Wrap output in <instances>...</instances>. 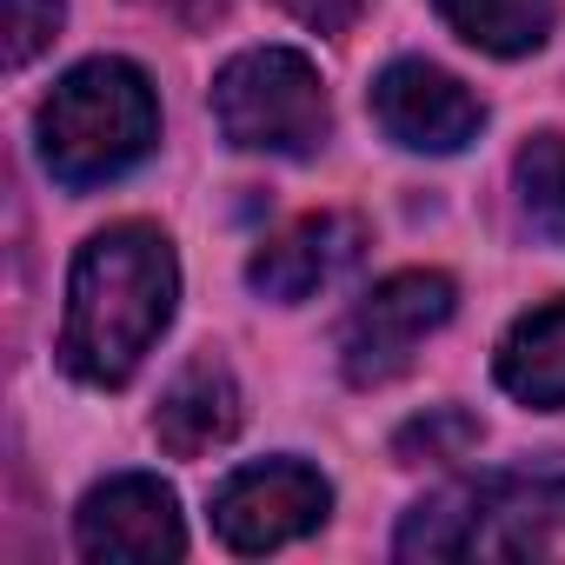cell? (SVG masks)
Here are the masks:
<instances>
[{
    "label": "cell",
    "mask_w": 565,
    "mask_h": 565,
    "mask_svg": "<svg viewBox=\"0 0 565 565\" xmlns=\"http://www.w3.org/2000/svg\"><path fill=\"white\" fill-rule=\"evenodd\" d=\"M180 307V266L160 226L120 220L74 253L61 366L81 386H127Z\"/></svg>",
    "instance_id": "1"
},
{
    "label": "cell",
    "mask_w": 565,
    "mask_h": 565,
    "mask_svg": "<svg viewBox=\"0 0 565 565\" xmlns=\"http://www.w3.org/2000/svg\"><path fill=\"white\" fill-rule=\"evenodd\" d=\"M34 140H41V167L61 186H107L127 167H140L160 140V100L153 81L134 61H81L34 114Z\"/></svg>",
    "instance_id": "2"
},
{
    "label": "cell",
    "mask_w": 565,
    "mask_h": 565,
    "mask_svg": "<svg viewBox=\"0 0 565 565\" xmlns=\"http://www.w3.org/2000/svg\"><path fill=\"white\" fill-rule=\"evenodd\" d=\"M565 532L558 472H486L419 499L399 519V558H532Z\"/></svg>",
    "instance_id": "3"
},
{
    "label": "cell",
    "mask_w": 565,
    "mask_h": 565,
    "mask_svg": "<svg viewBox=\"0 0 565 565\" xmlns=\"http://www.w3.org/2000/svg\"><path fill=\"white\" fill-rule=\"evenodd\" d=\"M213 120L239 153L307 160L327 140L333 107H327L320 67L300 47H246L213 81Z\"/></svg>",
    "instance_id": "4"
},
{
    "label": "cell",
    "mask_w": 565,
    "mask_h": 565,
    "mask_svg": "<svg viewBox=\"0 0 565 565\" xmlns=\"http://www.w3.org/2000/svg\"><path fill=\"white\" fill-rule=\"evenodd\" d=\"M452 307H459V287H452L446 273L413 266V273L380 279V287L347 313V327H340V366H347V380L353 386L399 380L413 366V353L452 320Z\"/></svg>",
    "instance_id": "5"
},
{
    "label": "cell",
    "mask_w": 565,
    "mask_h": 565,
    "mask_svg": "<svg viewBox=\"0 0 565 565\" xmlns=\"http://www.w3.org/2000/svg\"><path fill=\"white\" fill-rule=\"evenodd\" d=\"M333 512V486L307 459H259L239 466L213 492V532L233 552H279L307 532H320Z\"/></svg>",
    "instance_id": "6"
},
{
    "label": "cell",
    "mask_w": 565,
    "mask_h": 565,
    "mask_svg": "<svg viewBox=\"0 0 565 565\" xmlns=\"http://www.w3.org/2000/svg\"><path fill=\"white\" fill-rule=\"evenodd\" d=\"M74 545L94 565H160L186 552V525H180V499L167 479L153 472H120L107 486H94L74 512Z\"/></svg>",
    "instance_id": "7"
},
{
    "label": "cell",
    "mask_w": 565,
    "mask_h": 565,
    "mask_svg": "<svg viewBox=\"0 0 565 565\" xmlns=\"http://www.w3.org/2000/svg\"><path fill=\"white\" fill-rule=\"evenodd\" d=\"M373 120L406 153H459V147L479 140L486 107L446 67H433V61H393L373 81Z\"/></svg>",
    "instance_id": "8"
},
{
    "label": "cell",
    "mask_w": 565,
    "mask_h": 565,
    "mask_svg": "<svg viewBox=\"0 0 565 565\" xmlns=\"http://www.w3.org/2000/svg\"><path fill=\"white\" fill-rule=\"evenodd\" d=\"M360 246H366V226L353 213H307V220H294L279 239H266L246 259V287L259 300H273V307H300L320 287H333V279L360 259Z\"/></svg>",
    "instance_id": "9"
},
{
    "label": "cell",
    "mask_w": 565,
    "mask_h": 565,
    "mask_svg": "<svg viewBox=\"0 0 565 565\" xmlns=\"http://www.w3.org/2000/svg\"><path fill=\"white\" fill-rule=\"evenodd\" d=\"M239 433V380L220 353H193L173 386L160 393V413H153V439L173 452V459H200L213 446H226Z\"/></svg>",
    "instance_id": "10"
},
{
    "label": "cell",
    "mask_w": 565,
    "mask_h": 565,
    "mask_svg": "<svg viewBox=\"0 0 565 565\" xmlns=\"http://www.w3.org/2000/svg\"><path fill=\"white\" fill-rule=\"evenodd\" d=\"M499 386L519 406L565 413V300L512 320V333L499 340Z\"/></svg>",
    "instance_id": "11"
},
{
    "label": "cell",
    "mask_w": 565,
    "mask_h": 565,
    "mask_svg": "<svg viewBox=\"0 0 565 565\" xmlns=\"http://www.w3.org/2000/svg\"><path fill=\"white\" fill-rule=\"evenodd\" d=\"M433 8L466 47L499 54V61L539 54L552 41V0H433Z\"/></svg>",
    "instance_id": "12"
},
{
    "label": "cell",
    "mask_w": 565,
    "mask_h": 565,
    "mask_svg": "<svg viewBox=\"0 0 565 565\" xmlns=\"http://www.w3.org/2000/svg\"><path fill=\"white\" fill-rule=\"evenodd\" d=\"M512 186H519V213L545 246H565V134H539L519 147L512 160Z\"/></svg>",
    "instance_id": "13"
},
{
    "label": "cell",
    "mask_w": 565,
    "mask_h": 565,
    "mask_svg": "<svg viewBox=\"0 0 565 565\" xmlns=\"http://www.w3.org/2000/svg\"><path fill=\"white\" fill-rule=\"evenodd\" d=\"M472 446H479V419L459 413V406H433V413H419L413 426L393 433V452L406 466H419V459H466Z\"/></svg>",
    "instance_id": "14"
},
{
    "label": "cell",
    "mask_w": 565,
    "mask_h": 565,
    "mask_svg": "<svg viewBox=\"0 0 565 565\" xmlns=\"http://www.w3.org/2000/svg\"><path fill=\"white\" fill-rule=\"evenodd\" d=\"M67 8L61 0H8V67H28L41 47H54Z\"/></svg>",
    "instance_id": "15"
},
{
    "label": "cell",
    "mask_w": 565,
    "mask_h": 565,
    "mask_svg": "<svg viewBox=\"0 0 565 565\" xmlns=\"http://www.w3.org/2000/svg\"><path fill=\"white\" fill-rule=\"evenodd\" d=\"M279 8H287L294 21H307L313 34H347V28L373 8V0H279Z\"/></svg>",
    "instance_id": "16"
}]
</instances>
